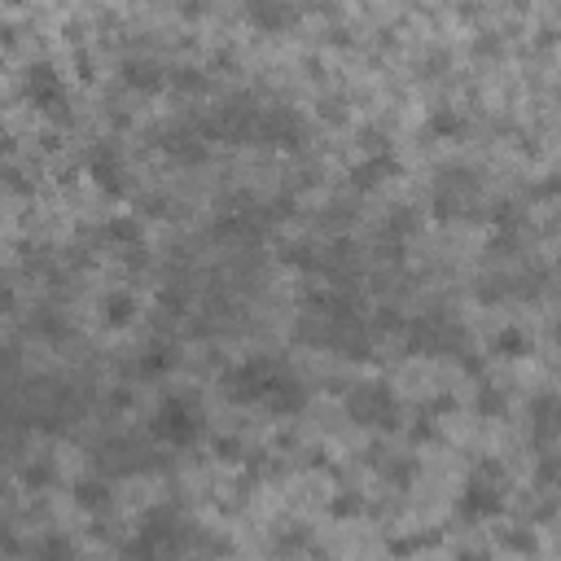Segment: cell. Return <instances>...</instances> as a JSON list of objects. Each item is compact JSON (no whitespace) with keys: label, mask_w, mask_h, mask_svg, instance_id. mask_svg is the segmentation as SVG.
Listing matches in <instances>:
<instances>
[{"label":"cell","mask_w":561,"mask_h":561,"mask_svg":"<svg viewBox=\"0 0 561 561\" xmlns=\"http://www.w3.org/2000/svg\"><path fill=\"white\" fill-rule=\"evenodd\" d=\"M123 84L141 88V93H158V88L171 84V75L158 62H150V57H128V62H123Z\"/></svg>","instance_id":"obj_15"},{"label":"cell","mask_w":561,"mask_h":561,"mask_svg":"<svg viewBox=\"0 0 561 561\" xmlns=\"http://www.w3.org/2000/svg\"><path fill=\"white\" fill-rule=\"evenodd\" d=\"M31 557L36 561H75V544L66 540V535H44V540L31 548Z\"/></svg>","instance_id":"obj_20"},{"label":"cell","mask_w":561,"mask_h":561,"mask_svg":"<svg viewBox=\"0 0 561 561\" xmlns=\"http://www.w3.org/2000/svg\"><path fill=\"white\" fill-rule=\"evenodd\" d=\"M132 316H136L132 294H106V299H101V320H106L110 329H128Z\"/></svg>","instance_id":"obj_19"},{"label":"cell","mask_w":561,"mask_h":561,"mask_svg":"<svg viewBox=\"0 0 561 561\" xmlns=\"http://www.w3.org/2000/svg\"><path fill=\"white\" fill-rule=\"evenodd\" d=\"M145 465H158L136 439H106L97 443V469L101 474H136Z\"/></svg>","instance_id":"obj_9"},{"label":"cell","mask_w":561,"mask_h":561,"mask_svg":"<svg viewBox=\"0 0 561 561\" xmlns=\"http://www.w3.org/2000/svg\"><path fill=\"white\" fill-rule=\"evenodd\" d=\"M347 224H356V206H347V202H329L325 228H347Z\"/></svg>","instance_id":"obj_24"},{"label":"cell","mask_w":561,"mask_h":561,"mask_svg":"<svg viewBox=\"0 0 561 561\" xmlns=\"http://www.w3.org/2000/svg\"><path fill=\"white\" fill-rule=\"evenodd\" d=\"M478 412H483V417H487V412H505V399H500V391H483V395H478Z\"/></svg>","instance_id":"obj_29"},{"label":"cell","mask_w":561,"mask_h":561,"mask_svg":"<svg viewBox=\"0 0 561 561\" xmlns=\"http://www.w3.org/2000/svg\"><path fill=\"white\" fill-rule=\"evenodd\" d=\"M505 544L518 548V553H531V548H535V535H531V531H505Z\"/></svg>","instance_id":"obj_28"},{"label":"cell","mask_w":561,"mask_h":561,"mask_svg":"<svg viewBox=\"0 0 561 561\" xmlns=\"http://www.w3.org/2000/svg\"><path fill=\"white\" fill-rule=\"evenodd\" d=\"M75 505L88 513H106L110 509V483L106 478H84V483H75Z\"/></svg>","instance_id":"obj_18"},{"label":"cell","mask_w":561,"mask_h":561,"mask_svg":"<svg viewBox=\"0 0 561 561\" xmlns=\"http://www.w3.org/2000/svg\"><path fill=\"white\" fill-rule=\"evenodd\" d=\"M193 540V526L185 513H176L171 505L150 509L141 522V531L123 544V557L128 561H171L176 553H185Z\"/></svg>","instance_id":"obj_1"},{"label":"cell","mask_w":561,"mask_h":561,"mask_svg":"<svg viewBox=\"0 0 561 561\" xmlns=\"http://www.w3.org/2000/svg\"><path fill=\"white\" fill-rule=\"evenodd\" d=\"M478 198V176L469 167H448L434 185V215L439 220H452V215H465L469 202Z\"/></svg>","instance_id":"obj_8"},{"label":"cell","mask_w":561,"mask_h":561,"mask_svg":"<svg viewBox=\"0 0 561 561\" xmlns=\"http://www.w3.org/2000/svg\"><path fill=\"white\" fill-rule=\"evenodd\" d=\"M150 434L167 448H193L202 439V412L189 395H167L150 417Z\"/></svg>","instance_id":"obj_3"},{"label":"cell","mask_w":561,"mask_h":561,"mask_svg":"<svg viewBox=\"0 0 561 561\" xmlns=\"http://www.w3.org/2000/svg\"><path fill=\"white\" fill-rule=\"evenodd\" d=\"M531 439L540 448H553L561 439V395L557 391H544L531 399Z\"/></svg>","instance_id":"obj_11"},{"label":"cell","mask_w":561,"mask_h":561,"mask_svg":"<svg viewBox=\"0 0 561 561\" xmlns=\"http://www.w3.org/2000/svg\"><path fill=\"white\" fill-rule=\"evenodd\" d=\"M171 364H176V347H167V342H154L150 351H141V356L132 360V377H158V373H167Z\"/></svg>","instance_id":"obj_17"},{"label":"cell","mask_w":561,"mask_h":561,"mask_svg":"<svg viewBox=\"0 0 561 561\" xmlns=\"http://www.w3.org/2000/svg\"><path fill=\"white\" fill-rule=\"evenodd\" d=\"M404 342L412 356H461L465 351V329L456 325L448 312H426L417 320H408Z\"/></svg>","instance_id":"obj_2"},{"label":"cell","mask_w":561,"mask_h":561,"mask_svg":"<svg viewBox=\"0 0 561 561\" xmlns=\"http://www.w3.org/2000/svg\"><path fill=\"white\" fill-rule=\"evenodd\" d=\"M334 513H342V518H347V513H360V500H347V496H342V500H334Z\"/></svg>","instance_id":"obj_31"},{"label":"cell","mask_w":561,"mask_h":561,"mask_svg":"<svg viewBox=\"0 0 561 561\" xmlns=\"http://www.w3.org/2000/svg\"><path fill=\"white\" fill-rule=\"evenodd\" d=\"M347 417L369 430H395L399 426V399L382 382H360L347 391Z\"/></svg>","instance_id":"obj_5"},{"label":"cell","mask_w":561,"mask_h":561,"mask_svg":"<svg viewBox=\"0 0 561 561\" xmlns=\"http://www.w3.org/2000/svg\"><path fill=\"white\" fill-rule=\"evenodd\" d=\"M158 145L185 167H198L206 163V136L193 128V123H176V128H163L158 132Z\"/></svg>","instance_id":"obj_10"},{"label":"cell","mask_w":561,"mask_h":561,"mask_svg":"<svg viewBox=\"0 0 561 561\" xmlns=\"http://www.w3.org/2000/svg\"><path fill=\"white\" fill-rule=\"evenodd\" d=\"M88 171H93V180L106 193H123V163H119V150H114V145H97V150L88 154Z\"/></svg>","instance_id":"obj_14"},{"label":"cell","mask_w":561,"mask_h":561,"mask_svg":"<svg viewBox=\"0 0 561 561\" xmlns=\"http://www.w3.org/2000/svg\"><path fill=\"white\" fill-rule=\"evenodd\" d=\"M250 18L255 22H272V27H281V22L294 18V9H250Z\"/></svg>","instance_id":"obj_25"},{"label":"cell","mask_w":561,"mask_h":561,"mask_svg":"<svg viewBox=\"0 0 561 561\" xmlns=\"http://www.w3.org/2000/svg\"><path fill=\"white\" fill-rule=\"evenodd\" d=\"M27 97L36 101L40 110H57V106H62V97H66L62 93V75H57L49 62L31 66V71H27Z\"/></svg>","instance_id":"obj_13"},{"label":"cell","mask_w":561,"mask_h":561,"mask_svg":"<svg viewBox=\"0 0 561 561\" xmlns=\"http://www.w3.org/2000/svg\"><path fill=\"white\" fill-rule=\"evenodd\" d=\"M31 329H36L40 338H53V342H62L66 334H71V329H66V320L57 316V312H49V307H44V312H36V320H31Z\"/></svg>","instance_id":"obj_22"},{"label":"cell","mask_w":561,"mask_h":561,"mask_svg":"<svg viewBox=\"0 0 561 561\" xmlns=\"http://www.w3.org/2000/svg\"><path fill=\"white\" fill-rule=\"evenodd\" d=\"M500 509H505V469L483 461L469 474L461 500H456V513L469 522H487V518H496Z\"/></svg>","instance_id":"obj_4"},{"label":"cell","mask_w":561,"mask_h":561,"mask_svg":"<svg viewBox=\"0 0 561 561\" xmlns=\"http://www.w3.org/2000/svg\"><path fill=\"white\" fill-rule=\"evenodd\" d=\"M171 84H176V93H206V75L198 66H180V71L171 75Z\"/></svg>","instance_id":"obj_23"},{"label":"cell","mask_w":561,"mask_h":561,"mask_svg":"<svg viewBox=\"0 0 561 561\" xmlns=\"http://www.w3.org/2000/svg\"><path fill=\"white\" fill-rule=\"evenodd\" d=\"M307 141V123L299 119V110L290 106H263L255 145H277V150H303Z\"/></svg>","instance_id":"obj_7"},{"label":"cell","mask_w":561,"mask_h":561,"mask_svg":"<svg viewBox=\"0 0 561 561\" xmlns=\"http://www.w3.org/2000/svg\"><path fill=\"white\" fill-rule=\"evenodd\" d=\"M391 176H399V163L391 154H373L369 163H360L356 171H351V189H360V193H369V189H377L382 180H391Z\"/></svg>","instance_id":"obj_16"},{"label":"cell","mask_w":561,"mask_h":561,"mask_svg":"<svg viewBox=\"0 0 561 561\" xmlns=\"http://www.w3.org/2000/svg\"><path fill=\"white\" fill-rule=\"evenodd\" d=\"M557 338H561V325H557Z\"/></svg>","instance_id":"obj_33"},{"label":"cell","mask_w":561,"mask_h":561,"mask_svg":"<svg viewBox=\"0 0 561 561\" xmlns=\"http://www.w3.org/2000/svg\"><path fill=\"white\" fill-rule=\"evenodd\" d=\"M531 351V338L522 334V329H500L496 334V356H505V360H518Z\"/></svg>","instance_id":"obj_21"},{"label":"cell","mask_w":561,"mask_h":561,"mask_svg":"<svg viewBox=\"0 0 561 561\" xmlns=\"http://www.w3.org/2000/svg\"><path fill=\"white\" fill-rule=\"evenodd\" d=\"M553 483H561V461L557 456H544L540 461V487H553Z\"/></svg>","instance_id":"obj_26"},{"label":"cell","mask_w":561,"mask_h":561,"mask_svg":"<svg viewBox=\"0 0 561 561\" xmlns=\"http://www.w3.org/2000/svg\"><path fill=\"white\" fill-rule=\"evenodd\" d=\"M461 128H465V123L456 119V114H448V110H443V114H434V132H443V136H456Z\"/></svg>","instance_id":"obj_27"},{"label":"cell","mask_w":561,"mask_h":561,"mask_svg":"<svg viewBox=\"0 0 561 561\" xmlns=\"http://www.w3.org/2000/svg\"><path fill=\"white\" fill-rule=\"evenodd\" d=\"M456 561H483V553H461Z\"/></svg>","instance_id":"obj_32"},{"label":"cell","mask_w":561,"mask_h":561,"mask_svg":"<svg viewBox=\"0 0 561 561\" xmlns=\"http://www.w3.org/2000/svg\"><path fill=\"white\" fill-rule=\"evenodd\" d=\"M49 478H53V469H49V465H31V469H27V483H31V487H44Z\"/></svg>","instance_id":"obj_30"},{"label":"cell","mask_w":561,"mask_h":561,"mask_svg":"<svg viewBox=\"0 0 561 561\" xmlns=\"http://www.w3.org/2000/svg\"><path fill=\"white\" fill-rule=\"evenodd\" d=\"M263 404H268L272 412H281V417H290V412H299L307 404V391H303V382L290 369H277V377H272L268 399H263Z\"/></svg>","instance_id":"obj_12"},{"label":"cell","mask_w":561,"mask_h":561,"mask_svg":"<svg viewBox=\"0 0 561 561\" xmlns=\"http://www.w3.org/2000/svg\"><path fill=\"white\" fill-rule=\"evenodd\" d=\"M277 369H281L277 360H263V356L242 360V364L220 373V391H224V399H233V404H263Z\"/></svg>","instance_id":"obj_6"}]
</instances>
